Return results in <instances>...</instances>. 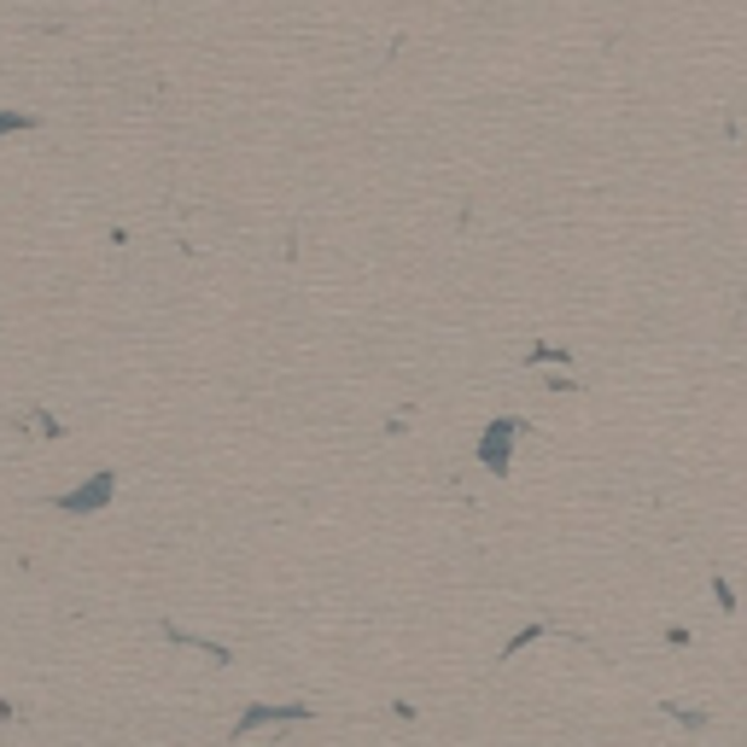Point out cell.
Segmentation results:
<instances>
[{"mask_svg":"<svg viewBox=\"0 0 747 747\" xmlns=\"http://www.w3.org/2000/svg\"><path fill=\"white\" fill-rule=\"evenodd\" d=\"M666 712H672V719L684 724V730H707V724H712L707 712H689V707H677V701H666Z\"/></svg>","mask_w":747,"mask_h":747,"instance_id":"3","label":"cell"},{"mask_svg":"<svg viewBox=\"0 0 747 747\" xmlns=\"http://www.w3.org/2000/svg\"><path fill=\"white\" fill-rule=\"evenodd\" d=\"M520 432H525V420H514V415L490 420L485 438H479V462H485L490 473H508V467H514V444H520Z\"/></svg>","mask_w":747,"mask_h":747,"instance_id":"1","label":"cell"},{"mask_svg":"<svg viewBox=\"0 0 747 747\" xmlns=\"http://www.w3.org/2000/svg\"><path fill=\"white\" fill-rule=\"evenodd\" d=\"M111 490H117V473H99V479L76 485L71 497H59V508H64V514H94V508L111 502Z\"/></svg>","mask_w":747,"mask_h":747,"instance_id":"2","label":"cell"},{"mask_svg":"<svg viewBox=\"0 0 747 747\" xmlns=\"http://www.w3.org/2000/svg\"><path fill=\"white\" fill-rule=\"evenodd\" d=\"M712 602H719L724 614H736V590L724 584V572H712Z\"/></svg>","mask_w":747,"mask_h":747,"instance_id":"4","label":"cell"}]
</instances>
